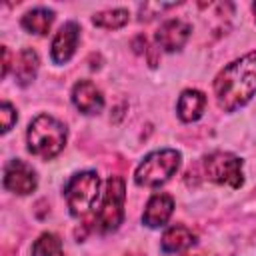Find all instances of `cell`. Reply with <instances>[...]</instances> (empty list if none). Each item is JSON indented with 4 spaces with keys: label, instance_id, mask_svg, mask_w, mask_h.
<instances>
[{
    "label": "cell",
    "instance_id": "6da1fadb",
    "mask_svg": "<svg viewBox=\"0 0 256 256\" xmlns=\"http://www.w3.org/2000/svg\"><path fill=\"white\" fill-rule=\"evenodd\" d=\"M256 94V50L226 64L214 78L216 104L224 112H236Z\"/></svg>",
    "mask_w": 256,
    "mask_h": 256
},
{
    "label": "cell",
    "instance_id": "7a4b0ae2",
    "mask_svg": "<svg viewBox=\"0 0 256 256\" xmlns=\"http://www.w3.org/2000/svg\"><path fill=\"white\" fill-rule=\"evenodd\" d=\"M66 140H68L66 126L50 114H38L28 124L26 144L32 156H38L42 160H52L64 150Z\"/></svg>",
    "mask_w": 256,
    "mask_h": 256
},
{
    "label": "cell",
    "instance_id": "3957f363",
    "mask_svg": "<svg viewBox=\"0 0 256 256\" xmlns=\"http://www.w3.org/2000/svg\"><path fill=\"white\" fill-rule=\"evenodd\" d=\"M182 164V154L174 148H160L142 158L134 172V182L142 188H158L166 184Z\"/></svg>",
    "mask_w": 256,
    "mask_h": 256
},
{
    "label": "cell",
    "instance_id": "277c9868",
    "mask_svg": "<svg viewBox=\"0 0 256 256\" xmlns=\"http://www.w3.org/2000/svg\"><path fill=\"white\" fill-rule=\"evenodd\" d=\"M100 196V178L94 170H80L64 184V198L74 218L86 216Z\"/></svg>",
    "mask_w": 256,
    "mask_h": 256
},
{
    "label": "cell",
    "instance_id": "5b68a950",
    "mask_svg": "<svg viewBox=\"0 0 256 256\" xmlns=\"http://www.w3.org/2000/svg\"><path fill=\"white\" fill-rule=\"evenodd\" d=\"M124 200L126 186L122 176H110L106 180V188L100 200V208L96 214V228L102 234L116 232L124 220Z\"/></svg>",
    "mask_w": 256,
    "mask_h": 256
},
{
    "label": "cell",
    "instance_id": "8992f818",
    "mask_svg": "<svg viewBox=\"0 0 256 256\" xmlns=\"http://www.w3.org/2000/svg\"><path fill=\"white\" fill-rule=\"evenodd\" d=\"M204 172L206 178L214 184L240 188L244 184L242 174V158L232 152H212L204 158Z\"/></svg>",
    "mask_w": 256,
    "mask_h": 256
},
{
    "label": "cell",
    "instance_id": "52a82bcc",
    "mask_svg": "<svg viewBox=\"0 0 256 256\" xmlns=\"http://www.w3.org/2000/svg\"><path fill=\"white\" fill-rule=\"evenodd\" d=\"M2 186H4V190L12 192V194L26 196L38 188V176L30 164H26L20 158H14V160H8L4 166Z\"/></svg>",
    "mask_w": 256,
    "mask_h": 256
},
{
    "label": "cell",
    "instance_id": "ba28073f",
    "mask_svg": "<svg viewBox=\"0 0 256 256\" xmlns=\"http://www.w3.org/2000/svg\"><path fill=\"white\" fill-rule=\"evenodd\" d=\"M78 42H80V26H78V22H74V20L64 22L60 26V30L54 34L52 44H50L52 62L58 64V66L70 62V58L74 56V52L78 48Z\"/></svg>",
    "mask_w": 256,
    "mask_h": 256
},
{
    "label": "cell",
    "instance_id": "9c48e42d",
    "mask_svg": "<svg viewBox=\"0 0 256 256\" xmlns=\"http://www.w3.org/2000/svg\"><path fill=\"white\" fill-rule=\"evenodd\" d=\"M192 26L184 20L172 18L160 24V28L156 30V44L164 50V52H178L186 46L188 38H190Z\"/></svg>",
    "mask_w": 256,
    "mask_h": 256
},
{
    "label": "cell",
    "instance_id": "30bf717a",
    "mask_svg": "<svg viewBox=\"0 0 256 256\" xmlns=\"http://www.w3.org/2000/svg\"><path fill=\"white\" fill-rule=\"evenodd\" d=\"M172 212H174V198L166 192H154L146 202L142 224L146 228H162L172 218Z\"/></svg>",
    "mask_w": 256,
    "mask_h": 256
},
{
    "label": "cell",
    "instance_id": "8fae6325",
    "mask_svg": "<svg viewBox=\"0 0 256 256\" xmlns=\"http://www.w3.org/2000/svg\"><path fill=\"white\" fill-rule=\"evenodd\" d=\"M70 98H72V104L76 106V110L82 112V114H88V116L98 114L104 108V96H102L100 88L90 80L76 82L74 88H72Z\"/></svg>",
    "mask_w": 256,
    "mask_h": 256
},
{
    "label": "cell",
    "instance_id": "7c38bea8",
    "mask_svg": "<svg viewBox=\"0 0 256 256\" xmlns=\"http://www.w3.org/2000/svg\"><path fill=\"white\" fill-rule=\"evenodd\" d=\"M206 108V96L204 92L196 90V88H186L182 90V94L178 96V104H176V114L182 122H196L202 118Z\"/></svg>",
    "mask_w": 256,
    "mask_h": 256
},
{
    "label": "cell",
    "instance_id": "4fadbf2b",
    "mask_svg": "<svg viewBox=\"0 0 256 256\" xmlns=\"http://www.w3.org/2000/svg\"><path fill=\"white\" fill-rule=\"evenodd\" d=\"M194 244H196V234L190 228L176 224L164 230L162 240H160V250L164 254H180Z\"/></svg>",
    "mask_w": 256,
    "mask_h": 256
},
{
    "label": "cell",
    "instance_id": "5bb4252c",
    "mask_svg": "<svg viewBox=\"0 0 256 256\" xmlns=\"http://www.w3.org/2000/svg\"><path fill=\"white\" fill-rule=\"evenodd\" d=\"M38 68H40V58H38L36 50L22 48L18 52V56L14 58V76H16V82L20 86L32 84L36 80Z\"/></svg>",
    "mask_w": 256,
    "mask_h": 256
},
{
    "label": "cell",
    "instance_id": "9a60e30c",
    "mask_svg": "<svg viewBox=\"0 0 256 256\" xmlns=\"http://www.w3.org/2000/svg\"><path fill=\"white\" fill-rule=\"evenodd\" d=\"M54 16H56L54 10L38 6V8L28 10V12L22 16L20 24H22V28H24L26 32L36 34V36H44V34H48V30L52 28V24H54Z\"/></svg>",
    "mask_w": 256,
    "mask_h": 256
},
{
    "label": "cell",
    "instance_id": "2e32d148",
    "mask_svg": "<svg viewBox=\"0 0 256 256\" xmlns=\"http://www.w3.org/2000/svg\"><path fill=\"white\" fill-rule=\"evenodd\" d=\"M130 20V14L126 8H108V10H102V12H96L92 16V22L94 26L98 28H104V30H118V28H124Z\"/></svg>",
    "mask_w": 256,
    "mask_h": 256
},
{
    "label": "cell",
    "instance_id": "e0dca14e",
    "mask_svg": "<svg viewBox=\"0 0 256 256\" xmlns=\"http://www.w3.org/2000/svg\"><path fill=\"white\" fill-rule=\"evenodd\" d=\"M32 256H66L62 240L52 232H42L32 244Z\"/></svg>",
    "mask_w": 256,
    "mask_h": 256
},
{
    "label": "cell",
    "instance_id": "ac0fdd59",
    "mask_svg": "<svg viewBox=\"0 0 256 256\" xmlns=\"http://www.w3.org/2000/svg\"><path fill=\"white\" fill-rule=\"evenodd\" d=\"M16 120H18V112H16V108H14L10 102H2V104H0V124H2L0 132H2V134L10 132L12 126L16 124Z\"/></svg>",
    "mask_w": 256,
    "mask_h": 256
},
{
    "label": "cell",
    "instance_id": "d6986e66",
    "mask_svg": "<svg viewBox=\"0 0 256 256\" xmlns=\"http://www.w3.org/2000/svg\"><path fill=\"white\" fill-rule=\"evenodd\" d=\"M8 70H10V52L6 46H2V72H0V76L6 78Z\"/></svg>",
    "mask_w": 256,
    "mask_h": 256
},
{
    "label": "cell",
    "instance_id": "ffe728a7",
    "mask_svg": "<svg viewBox=\"0 0 256 256\" xmlns=\"http://www.w3.org/2000/svg\"><path fill=\"white\" fill-rule=\"evenodd\" d=\"M252 12H254V20H256V2L252 4Z\"/></svg>",
    "mask_w": 256,
    "mask_h": 256
}]
</instances>
